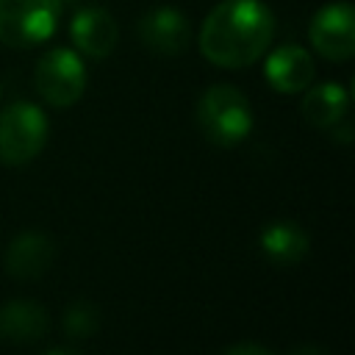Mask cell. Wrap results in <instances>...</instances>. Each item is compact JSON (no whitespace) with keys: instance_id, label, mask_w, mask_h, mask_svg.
Here are the masks:
<instances>
[{"instance_id":"obj_13","label":"cell","mask_w":355,"mask_h":355,"mask_svg":"<svg viewBox=\"0 0 355 355\" xmlns=\"http://www.w3.org/2000/svg\"><path fill=\"white\" fill-rule=\"evenodd\" d=\"M349 105V94L338 83H319L302 97V116L313 128H336Z\"/></svg>"},{"instance_id":"obj_14","label":"cell","mask_w":355,"mask_h":355,"mask_svg":"<svg viewBox=\"0 0 355 355\" xmlns=\"http://www.w3.org/2000/svg\"><path fill=\"white\" fill-rule=\"evenodd\" d=\"M100 327V311L92 302H75L64 313V330L72 338H89Z\"/></svg>"},{"instance_id":"obj_1","label":"cell","mask_w":355,"mask_h":355,"mask_svg":"<svg viewBox=\"0 0 355 355\" xmlns=\"http://www.w3.org/2000/svg\"><path fill=\"white\" fill-rule=\"evenodd\" d=\"M272 33L275 19L261 0H222L202 22L200 50L216 67L241 69L263 55Z\"/></svg>"},{"instance_id":"obj_6","label":"cell","mask_w":355,"mask_h":355,"mask_svg":"<svg viewBox=\"0 0 355 355\" xmlns=\"http://www.w3.org/2000/svg\"><path fill=\"white\" fill-rule=\"evenodd\" d=\"M311 44L319 55L330 61H347L355 50V17L349 3H327L322 6L308 28Z\"/></svg>"},{"instance_id":"obj_2","label":"cell","mask_w":355,"mask_h":355,"mask_svg":"<svg viewBox=\"0 0 355 355\" xmlns=\"http://www.w3.org/2000/svg\"><path fill=\"white\" fill-rule=\"evenodd\" d=\"M197 122L208 141L233 147L247 139L252 128V111L247 97L230 83H214L197 103Z\"/></svg>"},{"instance_id":"obj_10","label":"cell","mask_w":355,"mask_h":355,"mask_svg":"<svg viewBox=\"0 0 355 355\" xmlns=\"http://www.w3.org/2000/svg\"><path fill=\"white\" fill-rule=\"evenodd\" d=\"M55 258V247L44 233H19L6 250V269L17 280L42 277Z\"/></svg>"},{"instance_id":"obj_15","label":"cell","mask_w":355,"mask_h":355,"mask_svg":"<svg viewBox=\"0 0 355 355\" xmlns=\"http://www.w3.org/2000/svg\"><path fill=\"white\" fill-rule=\"evenodd\" d=\"M225 355H272V352L263 349V347H258V344H236Z\"/></svg>"},{"instance_id":"obj_3","label":"cell","mask_w":355,"mask_h":355,"mask_svg":"<svg viewBox=\"0 0 355 355\" xmlns=\"http://www.w3.org/2000/svg\"><path fill=\"white\" fill-rule=\"evenodd\" d=\"M61 0H0V42L33 47L55 33Z\"/></svg>"},{"instance_id":"obj_17","label":"cell","mask_w":355,"mask_h":355,"mask_svg":"<svg viewBox=\"0 0 355 355\" xmlns=\"http://www.w3.org/2000/svg\"><path fill=\"white\" fill-rule=\"evenodd\" d=\"M44 355H78V352H72V349H50Z\"/></svg>"},{"instance_id":"obj_8","label":"cell","mask_w":355,"mask_h":355,"mask_svg":"<svg viewBox=\"0 0 355 355\" xmlns=\"http://www.w3.org/2000/svg\"><path fill=\"white\" fill-rule=\"evenodd\" d=\"M263 75L272 83L275 92L280 94H294L311 86L313 80V61L311 53L300 44H283L277 47L266 64H263Z\"/></svg>"},{"instance_id":"obj_9","label":"cell","mask_w":355,"mask_h":355,"mask_svg":"<svg viewBox=\"0 0 355 355\" xmlns=\"http://www.w3.org/2000/svg\"><path fill=\"white\" fill-rule=\"evenodd\" d=\"M69 33L75 47L89 58H105L116 44V22L105 8H80L72 22Z\"/></svg>"},{"instance_id":"obj_11","label":"cell","mask_w":355,"mask_h":355,"mask_svg":"<svg viewBox=\"0 0 355 355\" xmlns=\"http://www.w3.org/2000/svg\"><path fill=\"white\" fill-rule=\"evenodd\" d=\"M261 252L277 263V266H294L305 258L308 252V236L297 222H286V219H275L261 230Z\"/></svg>"},{"instance_id":"obj_16","label":"cell","mask_w":355,"mask_h":355,"mask_svg":"<svg viewBox=\"0 0 355 355\" xmlns=\"http://www.w3.org/2000/svg\"><path fill=\"white\" fill-rule=\"evenodd\" d=\"M291 355H324L319 347H300V349H294Z\"/></svg>"},{"instance_id":"obj_4","label":"cell","mask_w":355,"mask_h":355,"mask_svg":"<svg viewBox=\"0 0 355 355\" xmlns=\"http://www.w3.org/2000/svg\"><path fill=\"white\" fill-rule=\"evenodd\" d=\"M47 141V116L33 103H11L0 114V158L11 166L28 164Z\"/></svg>"},{"instance_id":"obj_12","label":"cell","mask_w":355,"mask_h":355,"mask_svg":"<svg viewBox=\"0 0 355 355\" xmlns=\"http://www.w3.org/2000/svg\"><path fill=\"white\" fill-rule=\"evenodd\" d=\"M50 316L33 300H11L0 308V336L8 341H36L47 333Z\"/></svg>"},{"instance_id":"obj_7","label":"cell","mask_w":355,"mask_h":355,"mask_svg":"<svg viewBox=\"0 0 355 355\" xmlns=\"http://www.w3.org/2000/svg\"><path fill=\"white\" fill-rule=\"evenodd\" d=\"M139 39L158 55H180L189 47V19L172 6H155L139 19Z\"/></svg>"},{"instance_id":"obj_5","label":"cell","mask_w":355,"mask_h":355,"mask_svg":"<svg viewBox=\"0 0 355 355\" xmlns=\"http://www.w3.org/2000/svg\"><path fill=\"white\" fill-rule=\"evenodd\" d=\"M36 92L55 108H67L78 103L86 92V67L75 50L58 47L39 58L33 75Z\"/></svg>"}]
</instances>
